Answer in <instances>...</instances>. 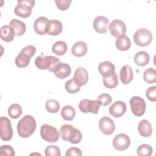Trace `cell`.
Wrapping results in <instances>:
<instances>
[{
	"mask_svg": "<svg viewBox=\"0 0 156 156\" xmlns=\"http://www.w3.org/2000/svg\"><path fill=\"white\" fill-rule=\"evenodd\" d=\"M37 123L35 118L29 115L24 116L17 124V132L22 138H28L35 131Z\"/></svg>",
	"mask_w": 156,
	"mask_h": 156,
	"instance_id": "6da1fadb",
	"label": "cell"
},
{
	"mask_svg": "<svg viewBox=\"0 0 156 156\" xmlns=\"http://www.w3.org/2000/svg\"><path fill=\"white\" fill-rule=\"evenodd\" d=\"M60 133L62 140L69 141L72 144L79 143L82 138L80 130L70 124L63 125L60 129Z\"/></svg>",
	"mask_w": 156,
	"mask_h": 156,
	"instance_id": "7a4b0ae2",
	"label": "cell"
},
{
	"mask_svg": "<svg viewBox=\"0 0 156 156\" xmlns=\"http://www.w3.org/2000/svg\"><path fill=\"white\" fill-rule=\"evenodd\" d=\"M60 63V60L56 57L52 55L38 56L35 61V66L40 69H48L54 72V69Z\"/></svg>",
	"mask_w": 156,
	"mask_h": 156,
	"instance_id": "3957f363",
	"label": "cell"
},
{
	"mask_svg": "<svg viewBox=\"0 0 156 156\" xmlns=\"http://www.w3.org/2000/svg\"><path fill=\"white\" fill-rule=\"evenodd\" d=\"M35 52L36 48L32 45H29L23 48L15 58V62L16 66L19 68H24L27 66L30 61V58Z\"/></svg>",
	"mask_w": 156,
	"mask_h": 156,
	"instance_id": "277c9868",
	"label": "cell"
},
{
	"mask_svg": "<svg viewBox=\"0 0 156 156\" xmlns=\"http://www.w3.org/2000/svg\"><path fill=\"white\" fill-rule=\"evenodd\" d=\"M14 9L15 14L21 18H27L32 13V9L35 5L34 0H19Z\"/></svg>",
	"mask_w": 156,
	"mask_h": 156,
	"instance_id": "5b68a950",
	"label": "cell"
},
{
	"mask_svg": "<svg viewBox=\"0 0 156 156\" xmlns=\"http://www.w3.org/2000/svg\"><path fill=\"white\" fill-rule=\"evenodd\" d=\"M40 135L43 140L49 143L57 141L60 137V133L57 129L47 124H43L40 129Z\"/></svg>",
	"mask_w": 156,
	"mask_h": 156,
	"instance_id": "8992f818",
	"label": "cell"
},
{
	"mask_svg": "<svg viewBox=\"0 0 156 156\" xmlns=\"http://www.w3.org/2000/svg\"><path fill=\"white\" fill-rule=\"evenodd\" d=\"M152 40L151 32L146 28L138 29L133 35V40L139 46H146L150 44Z\"/></svg>",
	"mask_w": 156,
	"mask_h": 156,
	"instance_id": "52a82bcc",
	"label": "cell"
},
{
	"mask_svg": "<svg viewBox=\"0 0 156 156\" xmlns=\"http://www.w3.org/2000/svg\"><path fill=\"white\" fill-rule=\"evenodd\" d=\"M0 136L4 141H10L12 138L13 129L11 121L5 116L0 118Z\"/></svg>",
	"mask_w": 156,
	"mask_h": 156,
	"instance_id": "ba28073f",
	"label": "cell"
},
{
	"mask_svg": "<svg viewBox=\"0 0 156 156\" xmlns=\"http://www.w3.org/2000/svg\"><path fill=\"white\" fill-rule=\"evenodd\" d=\"M101 104L97 100L83 99L79 104V108L80 110L84 113H91L93 114H98Z\"/></svg>",
	"mask_w": 156,
	"mask_h": 156,
	"instance_id": "9c48e42d",
	"label": "cell"
},
{
	"mask_svg": "<svg viewBox=\"0 0 156 156\" xmlns=\"http://www.w3.org/2000/svg\"><path fill=\"white\" fill-rule=\"evenodd\" d=\"M132 113L136 116L143 115L146 110V102L144 100L139 96L132 97L129 101Z\"/></svg>",
	"mask_w": 156,
	"mask_h": 156,
	"instance_id": "30bf717a",
	"label": "cell"
},
{
	"mask_svg": "<svg viewBox=\"0 0 156 156\" xmlns=\"http://www.w3.org/2000/svg\"><path fill=\"white\" fill-rule=\"evenodd\" d=\"M130 144V140L128 135L125 133L116 135L113 140V146L119 151L126 150Z\"/></svg>",
	"mask_w": 156,
	"mask_h": 156,
	"instance_id": "8fae6325",
	"label": "cell"
},
{
	"mask_svg": "<svg viewBox=\"0 0 156 156\" xmlns=\"http://www.w3.org/2000/svg\"><path fill=\"white\" fill-rule=\"evenodd\" d=\"M109 30L112 35L118 37L126 34V26L122 21L120 20H114L109 24Z\"/></svg>",
	"mask_w": 156,
	"mask_h": 156,
	"instance_id": "7c38bea8",
	"label": "cell"
},
{
	"mask_svg": "<svg viewBox=\"0 0 156 156\" xmlns=\"http://www.w3.org/2000/svg\"><path fill=\"white\" fill-rule=\"evenodd\" d=\"M99 127L104 134L110 135L115 131V125L113 120L109 117L104 116L99 120Z\"/></svg>",
	"mask_w": 156,
	"mask_h": 156,
	"instance_id": "4fadbf2b",
	"label": "cell"
},
{
	"mask_svg": "<svg viewBox=\"0 0 156 156\" xmlns=\"http://www.w3.org/2000/svg\"><path fill=\"white\" fill-rule=\"evenodd\" d=\"M109 20L104 16H98L93 21L94 29L98 33L104 34L108 30Z\"/></svg>",
	"mask_w": 156,
	"mask_h": 156,
	"instance_id": "5bb4252c",
	"label": "cell"
},
{
	"mask_svg": "<svg viewBox=\"0 0 156 156\" xmlns=\"http://www.w3.org/2000/svg\"><path fill=\"white\" fill-rule=\"evenodd\" d=\"M126 108V105L123 101H116L109 107V113L115 118H119L124 115Z\"/></svg>",
	"mask_w": 156,
	"mask_h": 156,
	"instance_id": "9a60e30c",
	"label": "cell"
},
{
	"mask_svg": "<svg viewBox=\"0 0 156 156\" xmlns=\"http://www.w3.org/2000/svg\"><path fill=\"white\" fill-rule=\"evenodd\" d=\"M73 80L80 87L86 85L88 81L87 71L84 68L79 67L75 71Z\"/></svg>",
	"mask_w": 156,
	"mask_h": 156,
	"instance_id": "2e32d148",
	"label": "cell"
},
{
	"mask_svg": "<svg viewBox=\"0 0 156 156\" xmlns=\"http://www.w3.org/2000/svg\"><path fill=\"white\" fill-rule=\"evenodd\" d=\"M63 29V26L62 23L57 20H49L46 27V34L56 36L59 35Z\"/></svg>",
	"mask_w": 156,
	"mask_h": 156,
	"instance_id": "e0dca14e",
	"label": "cell"
},
{
	"mask_svg": "<svg viewBox=\"0 0 156 156\" xmlns=\"http://www.w3.org/2000/svg\"><path fill=\"white\" fill-rule=\"evenodd\" d=\"M71 72V66L65 63H60L54 71L55 76L60 79H63L68 77Z\"/></svg>",
	"mask_w": 156,
	"mask_h": 156,
	"instance_id": "ac0fdd59",
	"label": "cell"
},
{
	"mask_svg": "<svg viewBox=\"0 0 156 156\" xmlns=\"http://www.w3.org/2000/svg\"><path fill=\"white\" fill-rule=\"evenodd\" d=\"M48 19L44 16H40L34 22V28L35 32L38 35H45Z\"/></svg>",
	"mask_w": 156,
	"mask_h": 156,
	"instance_id": "d6986e66",
	"label": "cell"
},
{
	"mask_svg": "<svg viewBox=\"0 0 156 156\" xmlns=\"http://www.w3.org/2000/svg\"><path fill=\"white\" fill-rule=\"evenodd\" d=\"M98 70L101 75L103 77H108L115 73V67L112 62L105 61L99 63Z\"/></svg>",
	"mask_w": 156,
	"mask_h": 156,
	"instance_id": "ffe728a7",
	"label": "cell"
},
{
	"mask_svg": "<svg viewBox=\"0 0 156 156\" xmlns=\"http://www.w3.org/2000/svg\"><path fill=\"white\" fill-rule=\"evenodd\" d=\"M119 78L124 84L129 83L133 79V72L132 68L128 65H124L119 72Z\"/></svg>",
	"mask_w": 156,
	"mask_h": 156,
	"instance_id": "44dd1931",
	"label": "cell"
},
{
	"mask_svg": "<svg viewBox=\"0 0 156 156\" xmlns=\"http://www.w3.org/2000/svg\"><path fill=\"white\" fill-rule=\"evenodd\" d=\"M87 52V45L82 41L75 43L71 48V52L76 57H82L86 54Z\"/></svg>",
	"mask_w": 156,
	"mask_h": 156,
	"instance_id": "7402d4cb",
	"label": "cell"
},
{
	"mask_svg": "<svg viewBox=\"0 0 156 156\" xmlns=\"http://www.w3.org/2000/svg\"><path fill=\"white\" fill-rule=\"evenodd\" d=\"M138 130L140 134L143 137H148L152 133L151 124L146 119H143L139 122Z\"/></svg>",
	"mask_w": 156,
	"mask_h": 156,
	"instance_id": "603a6c76",
	"label": "cell"
},
{
	"mask_svg": "<svg viewBox=\"0 0 156 156\" xmlns=\"http://www.w3.org/2000/svg\"><path fill=\"white\" fill-rule=\"evenodd\" d=\"M9 26L13 28L15 31V35L21 36L23 35L26 30V27L25 24L17 19H13L10 21Z\"/></svg>",
	"mask_w": 156,
	"mask_h": 156,
	"instance_id": "cb8c5ba5",
	"label": "cell"
},
{
	"mask_svg": "<svg viewBox=\"0 0 156 156\" xmlns=\"http://www.w3.org/2000/svg\"><path fill=\"white\" fill-rule=\"evenodd\" d=\"M115 44L116 47L118 50L124 51L128 50L130 48L131 42L129 38L127 36L122 35L117 37L115 41Z\"/></svg>",
	"mask_w": 156,
	"mask_h": 156,
	"instance_id": "d4e9b609",
	"label": "cell"
},
{
	"mask_svg": "<svg viewBox=\"0 0 156 156\" xmlns=\"http://www.w3.org/2000/svg\"><path fill=\"white\" fill-rule=\"evenodd\" d=\"M15 35V31L10 26L5 25L1 28V38L6 42L12 41Z\"/></svg>",
	"mask_w": 156,
	"mask_h": 156,
	"instance_id": "484cf974",
	"label": "cell"
},
{
	"mask_svg": "<svg viewBox=\"0 0 156 156\" xmlns=\"http://www.w3.org/2000/svg\"><path fill=\"white\" fill-rule=\"evenodd\" d=\"M133 60L137 65L144 66L149 62V55L146 51H139L135 55Z\"/></svg>",
	"mask_w": 156,
	"mask_h": 156,
	"instance_id": "4316f807",
	"label": "cell"
},
{
	"mask_svg": "<svg viewBox=\"0 0 156 156\" xmlns=\"http://www.w3.org/2000/svg\"><path fill=\"white\" fill-rule=\"evenodd\" d=\"M67 51V44L63 41H56L52 47V51L57 55H64Z\"/></svg>",
	"mask_w": 156,
	"mask_h": 156,
	"instance_id": "83f0119b",
	"label": "cell"
},
{
	"mask_svg": "<svg viewBox=\"0 0 156 156\" xmlns=\"http://www.w3.org/2000/svg\"><path fill=\"white\" fill-rule=\"evenodd\" d=\"M103 84L107 88H114L118 85V78L115 73L108 77H104Z\"/></svg>",
	"mask_w": 156,
	"mask_h": 156,
	"instance_id": "f1b7e54d",
	"label": "cell"
},
{
	"mask_svg": "<svg viewBox=\"0 0 156 156\" xmlns=\"http://www.w3.org/2000/svg\"><path fill=\"white\" fill-rule=\"evenodd\" d=\"M61 115L64 119L71 121L76 116L75 109L70 105H65L61 110Z\"/></svg>",
	"mask_w": 156,
	"mask_h": 156,
	"instance_id": "f546056e",
	"label": "cell"
},
{
	"mask_svg": "<svg viewBox=\"0 0 156 156\" xmlns=\"http://www.w3.org/2000/svg\"><path fill=\"white\" fill-rule=\"evenodd\" d=\"M23 110L18 104H13L8 108V115L12 119H17L22 114Z\"/></svg>",
	"mask_w": 156,
	"mask_h": 156,
	"instance_id": "4dcf8cb0",
	"label": "cell"
},
{
	"mask_svg": "<svg viewBox=\"0 0 156 156\" xmlns=\"http://www.w3.org/2000/svg\"><path fill=\"white\" fill-rule=\"evenodd\" d=\"M143 79L147 83H152L156 82V71L152 68H149L143 73Z\"/></svg>",
	"mask_w": 156,
	"mask_h": 156,
	"instance_id": "1f68e13d",
	"label": "cell"
},
{
	"mask_svg": "<svg viewBox=\"0 0 156 156\" xmlns=\"http://www.w3.org/2000/svg\"><path fill=\"white\" fill-rule=\"evenodd\" d=\"M45 107L46 110L51 113H55L58 112L60 109L59 103L54 99H49L46 102Z\"/></svg>",
	"mask_w": 156,
	"mask_h": 156,
	"instance_id": "d6a6232c",
	"label": "cell"
},
{
	"mask_svg": "<svg viewBox=\"0 0 156 156\" xmlns=\"http://www.w3.org/2000/svg\"><path fill=\"white\" fill-rule=\"evenodd\" d=\"M136 152L140 156H150L152 154L153 149L150 145L143 144L138 146Z\"/></svg>",
	"mask_w": 156,
	"mask_h": 156,
	"instance_id": "836d02e7",
	"label": "cell"
},
{
	"mask_svg": "<svg viewBox=\"0 0 156 156\" xmlns=\"http://www.w3.org/2000/svg\"><path fill=\"white\" fill-rule=\"evenodd\" d=\"M66 90L69 93H76L80 90V87L73 80V79H71L68 81L66 82L65 85Z\"/></svg>",
	"mask_w": 156,
	"mask_h": 156,
	"instance_id": "e575fe53",
	"label": "cell"
},
{
	"mask_svg": "<svg viewBox=\"0 0 156 156\" xmlns=\"http://www.w3.org/2000/svg\"><path fill=\"white\" fill-rule=\"evenodd\" d=\"M44 154L46 156H60L61 155L59 147L55 145L48 146L44 150Z\"/></svg>",
	"mask_w": 156,
	"mask_h": 156,
	"instance_id": "d590c367",
	"label": "cell"
},
{
	"mask_svg": "<svg viewBox=\"0 0 156 156\" xmlns=\"http://www.w3.org/2000/svg\"><path fill=\"white\" fill-rule=\"evenodd\" d=\"M15 151L13 148L9 145H2L0 147V155H9V156H14Z\"/></svg>",
	"mask_w": 156,
	"mask_h": 156,
	"instance_id": "8d00e7d4",
	"label": "cell"
},
{
	"mask_svg": "<svg viewBox=\"0 0 156 156\" xmlns=\"http://www.w3.org/2000/svg\"><path fill=\"white\" fill-rule=\"evenodd\" d=\"M98 100L99 101L101 105H103V106H107V105H109L112 101L111 96L107 93L101 94L98 96Z\"/></svg>",
	"mask_w": 156,
	"mask_h": 156,
	"instance_id": "74e56055",
	"label": "cell"
},
{
	"mask_svg": "<svg viewBox=\"0 0 156 156\" xmlns=\"http://www.w3.org/2000/svg\"><path fill=\"white\" fill-rule=\"evenodd\" d=\"M55 2L58 9L60 10H65L69 7L71 0H55Z\"/></svg>",
	"mask_w": 156,
	"mask_h": 156,
	"instance_id": "f35d334b",
	"label": "cell"
},
{
	"mask_svg": "<svg viewBox=\"0 0 156 156\" xmlns=\"http://www.w3.org/2000/svg\"><path fill=\"white\" fill-rule=\"evenodd\" d=\"M146 96L149 101L155 102L156 101V87H149L146 90Z\"/></svg>",
	"mask_w": 156,
	"mask_h": 156,
	"instance_id": "ab89813d",
	"label": "cell"
},
{
	"mask_svg": "<svg viewBox=\"0 0 156 156\" xmlns=\"http://www.w3.org/2000/svg\"><path fill=\"white\" fill-rule=\"evenodd\" d=\"M82 154L81 150L76 147H70L69 148L66 152V156H72V155H76V156H81Z\"/></svg>",
	"mask_w": 156,
	"mask_h": 156,
	"instance_id": "60d3db41",
	"label": "cell"
}]
</instances>
